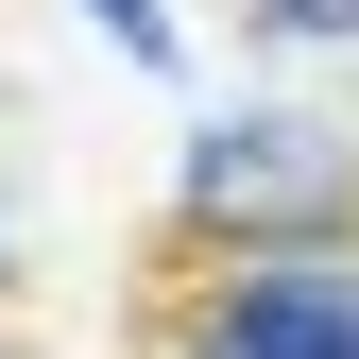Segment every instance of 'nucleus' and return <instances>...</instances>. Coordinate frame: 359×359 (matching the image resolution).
<instances>
[{
	"mask_svg": "<svg viewBox=\"0 0 359 359\" xmlns=\"http://www.w3.org/2000/svg\"><path fill=\"white\" fill-rule=\"evenodd\" d=\"M0 291H18V222H0Z\"/></svg>",
	"mask_w": 359,
	"mask_h": 359,
	"instance_id": "39448f33",
	"label": "nucleus"
},
{
	"mask_svg": "<svg viewBox=\"0 0 359 359\" xmlns=\"http://www.w3.org/2000/svg\"><path fill=\"white\" fill-rule=\"evenodd\" d=\"M171 359H359V274L342 240H240L205 274V308L171 325Z\"/></svg>",
	"mask_w": 359,
	"mask_h": 359,
	"instance_id": "f03ea898",
	"label": "nucleus"
},
{
	"mask_svg": "<svg viewBox=\"0 0 359 359\" xmlns=\"http://www.w3.org/2000/svg\"><path fill=\"white\" fill-rule=\"evenodd\" d=\"M171 189H189V222H222V240H342L359 154H342L308 103H222V120H189Z\"/></svg>",
	"mask_w": 359,
	"mask_h": 359,
	"instance_id": "f257e3e1",
	"label": "nucleus"
},
{
	"mask_svg": "<svg viewBox=\"0 0 359 359\" xmlns=\"http://www.w3.org/2000/svg\"><path fill=\"white\" fill-rule=\"evenodd\" d=\"M257 34H308L325 52V34H359V0H257Z\"/></svg>",
	"mask_w": 359,
	"mask_h": 359,
	"instance_id": "20e7f679",
	"label": "nucleus"
},
{
	"mask_svg": "<svg viewBox=\"0 0 359 359\" xmlns=\"http://www.w3.org/2000/svg\"><path fill=\"white\" fill-rule=\"evenodd\" d=\"M86 18L120 34V69H171V52H189V34H171V0H86Z\"/></svg>",
	"mask_w": 359,
	"mask_h": 359,
	"instance_id": "7ed1b4c3",
	"label": "nucleus"
}]
</instances>
